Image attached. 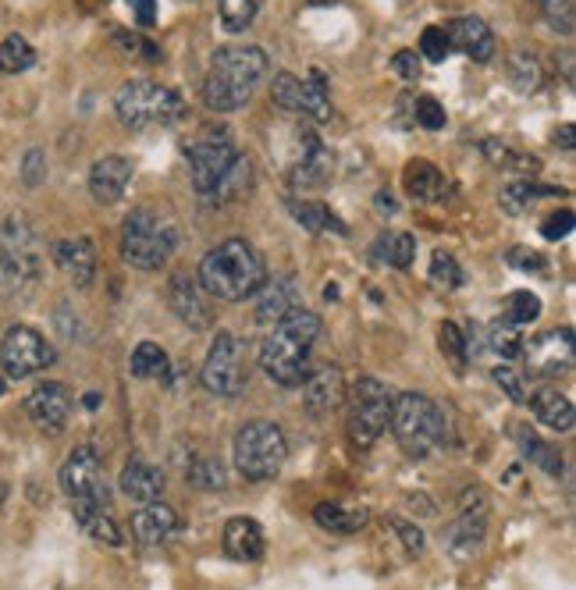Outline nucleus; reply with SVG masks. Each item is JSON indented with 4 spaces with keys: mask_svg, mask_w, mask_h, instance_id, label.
<instances>
[{
    "mask_svg": "<svg viewBox=\"0 0 576 590\" xmlns=\"http://www.w3.org/2000/svg\"><path fill=\"white\" fill-rule=\"evenodd\" d=\"M196 281L217 302H243L267 281V264L246 238H228L200 260Z\"/></svg>",
    "mask_w": 576,
    "mask_h": 590,
    "instance_id": "obj_2",
    "label": "nucleus"
},
{
    "mask_svg": "<svg viewBox=\"0 0 576 590\" xmlns=\"http://www.w3.org/2000/svg\"><path fill=\"white\" fill-rule=\"evenodd\" d=\"M320 334V317L313 310L292 307L285 310L275 331L260 345V366L264 374L281 388H299L310 377V348Z\"/></svg>",
    "mask_w": 576,
    "mask_h": 590,
    "instance_id": "obj_1",
    "label": "nucleus"
},
{
    "mask_svg": "<svg viewBox=\"0 0 576 590\" xmlns=\"http://www.w3.org/2000/svg\"><path fill=\"white\" fill-rule=\"evenodd\" d=\"M54 363V345L43 339L36 328L14 324L4 342H0V371L14 380H25L32 374L46 371Z\"/></svg>",
    "mask_w": 576,
    "mask_h": 590,
    "instance_id": "obj_12",
    "label": "nucleus"
},
{
    "mask_svg": "<svg viewBox=\"0 0 576 590\" xmlns=\"http://www.w3.org/2000/svg\"><path fill=\"white\" fill-rule=\"evenodd\" d=\"M388 427L395 441L403 444V452L413 459H424L427 452H435L445 441V412L438 403H430L427 395L403 391L392 398V417Z\"/></svg>",
    "mask_w": 576,
    "mask_h": 590,
    "instance_id": "obj_5",
    "label": "nucleus"
},
{
    "mask_svg": "<svg viewBox=\"0 0 576 590\" xmlns=\"http://www.w3.org/2000/svg\"><path fill=\"white\" fill-rule=\"evenodd\" d=\"M430 281L441 285V289H459V285H462V270H459L452 253H445V249L435 253V260H430Z\"/></svg>",
    "mask_w": 576,
    "mask_h": 590,
    "instance_id": "obj_45",
    "label": "nucleus"
},
{
    "mask_svg": "<svg viewBox=\"0 0 576 590\" xmlns=\"http://www.w3.org/2000/svg\"><path fill=\"white\" fill-rule=\"evenodd\" d=\"M413 118H416V125L420 129H427V132H441L445 129V107L435 100V97H420L413 104Z\"/></svg>",
    "mask_w": 576,
    "mask_h": 590,
    "instance_id": "obj_47",
    "label": "nucleus"
},
{
    "mask_svg": "<svg viewBox=\"0 0 576 590\" xmlns=\"http://www.w3.org/2000/svg\"><path fill=\"white\" fill-rule=\"evenodd\" d=\"M484 537H488V516H484V508H477V513H462V516L445 530V551L452 555L456 562H467V558H473L480 548H484Z\"/></svg>",
    "mask_w": 576,
    "mask_h": 590,
    "instance_id": "obj_21",
    "label": "nucleus"
},
{
    "mask_svg": "<svg viewBox=\"0 0 576 590\" xmlns=\"http://www.w3.org/2000/svg\"><path fill=\"white\" fill-rule=\"evenodd\" d=\"M200 292H203L200 281H192L185 270L171 275V281H168V302H171V310L179 313L189 328H196V331H203L206 324H211V310H206V302H203Z\"/></svg>",
    "mask_w": 576,
    "mask_h": 590,
    "instance_id": "obj_22",
    "label": "nucleus"
},
{
    "mask_svg": "<svg viewBox=\"0 0 576 590\" xmlns=\"http://www.w3.org/2000/svg\"><path fill=\"white\" fill-rule=\"evenodd\" d=\"M0 395H4V371H0Z\"/></svg>",
    "mask_w": 576,
    "mask_h": 590,
    "instance_id": "obj_58",
    "label": "nucleus"
},
{
    "mask_svg": "<svg viewBox=\"0 0 576 590\" xmlns=\"http://www.w3.org/2000/svg\"><path fill=\"white\" fill-rule=\"evenodd\" d=\"M185 157H189V174H192V185H196V193L206 200L214 193V185L224 179V171L235 164V142L228 136V129H214V125H206L196 136L185 142Z\"/></svg>",
    "mask_w": 576,
    "mask_h": 590,
    "instance_id": "obj_8",
    "label": "nucleus"
},
{
    "mask_svg": "<svg viewBox=\"0 0 576 590\" xmlns=\"http://www.w3.org/2000/svg\"><path fill=\"white\" fill-rule=\"evenodd\" d=\"M249 182H253V168L246 157H235V164L224 171V179L214 185V193L206 196V200H214V203H232L238 196H246L249 193Z\"/></svg>",
    "mask_w": 576,
    "mask_h": 590,
    "instance_id": "obj_34",
    "label": "nucleus"
},
{
    "mask_svg": "<svg viewBox=\"0 0 576 590\" xmlns=\"http://www.w3.org/2000/svg\"><path fill=\"white\" fill-rule=\"evenodd\" d=\"M563 189H555V185H531V182H516V185H509L502 189V206L512 214V217H523L531 206L541 200V196H558Z\"/></svg>",
    "mask_w": 576,
    "mask_h": 590,
    "instance_id": "obj_35",
    "label": "nucleus"
},
{
    "mask_svg": "<svg viewBox=\"0 0 576 590\" xmlns=\"http://www.w3.org/2000/svg\"><path fill=\"white\" fill-rule=\"evenodd\" d=\"M0 275L19 285L40 278V238L22 214H11L0 228Z\"/></svg>",
    "mask_w": 576,
    "mask_h": 590,
    "instance_id": "obj_11",
    "label": "nucleus"
},
{
    "mask_svg": "<svg viewBox=\"0 0 576 590\" xmlns=\"http://www.w3.org/2000/svg\"><path fill=\"white\" fill-rule=\"evenodd\" d=\"M392 72L398 78H406V83H413V78H420V57H416V51H398L392 57Z\"/></svg>",
    "mask_w": 576,
    "mask_h": 590,
    "instance_id": "obj_53",
    "label": "nucleus"
},
{
    "mask_svg": "<svg viewBox=\"0 0 576 590\" xmlns=\"http://www.w3.org/2000/svg\"><path fill=\"white\" fill-rule=\"evenodd\" d=\"M555 142H563V147L569 150L573 147V125H563V129H558V136H555Z\"/></svg>",
    "mask_w": 576,
    "mask_h": 590,
    "instance_id": "obj_57",
    "label": "nucleus"
},
{
    "mask_svg": "<svg viewBox=\"0 0 576 590\" xmlns=\"http://www.w3.org/2000/svg\"><path fill=\"white\" fill-rule=\"evenodd\" d=\"M445 33H448V43L459 46V51L473 61H491L494 57V33L488 29L484 19H477V14H462V19H456Z\"/></svg>",
    "mask_w": 576,
    "mask_h": 590,
    "instance_id": "obj_23",
    "label": "nucleus"
},
{
    "mask_svg": "<svg viewBox=\"0 0 576 590\" xmlns=\"http://www.w3.org/2000/svg\"><path fill=\"white\" fill-rule=\"evenodd\" d=\"M299 115H307L313 121H328L331 118V93H328V78L324 72H310L302 78V110Z\"/></svg>",
    "mask_w": 576,
    "mask_h": 590,
    "instance_id": "obj_32",
    "label": "nucleus"
},
{
    "mask_svg": "<svg viewBox=\"0 0 576 590\" xmlns=\"http://www.w3.org/2000/svg\"><path fill=\"white\" fill-rule=\"evenodd\" d=\"M573 232V211H555V214H548V221L541 225V235L544 238H563V235H569Z\"/></svg>",
    "mask_w": 576,
    "mask_h": 590,
    "instance_id": "obj_55",
    "label": "nucleus"
},
{
    "mask_svg": "<svg viewBox=\"0 0 576 590\" xmlns=\"http://www.w3.org/2000/svg\"><path fill=\"white\" fill-rule=\"evenodd\" d=\"M523 356H526V366H531V374H541V377H558L573 371V331L552 328L537 334V339L523 342Z\"/></svg>",
    "mask_w": 576,
    "mask_h": 590,
    "instance_id": "obj_14",
    "label": "nucleus"
},
{
    "mask_svg": "<svg viewBox=\"0 0 576 590\" xmlns=\"http://www.w3.org/2000/svg\"><path fill=\"white\" fill-rule=\"evenodd\" d=\"M494 380H499V388L512 398V403H526V385H523V377L512 371L509 363H502V366H494Z\"/></svg>",
    "mask_w": 576,
    "mask_h": 590,
    "instance_id": "obj_50",
    "label": "nucleus"
},
{
    "mask_svg": "<svg viewBox=\"0 0 576 590\" xmlns=\"http://www.w3.org/2000/svg\"><path fill=\"white\" fill-rule=\"evenodd\" d=\"M232 459H235V470L243 473L246 481H253V484L275 481V476L281 473V466H285V459H288L285 430L278 423H270V420L246 423L235 435Z\"/></svg>",
    "mask_w": 576,
    "mask_h": 590,
    "instance_id": "obj_7",
    "label": "nucleus"
},
{
    "mask_svg": "<svg viewBox=\"0 0 576 590\" xmlns=\"http://www.w3.org/2000/svg\"><path fill=\"white\" fill-rule=\"evenodd\" d=\"M509 83L520 93H537L544 83V72L531 54H512L509 57Z\"/></svg>",
    "mask_w": 576,
    "mask_h": 590,
    "instance_id": "obj_39",
    "label": "nucleus"
},
{
    "mask_svg": "<svg viewBox=\"0 0 576 590\" xmlns=\"http://www.w3.org/2000/svg\"><path fill=\"white\" fill-rule=\"evenodd\" d=\"M537 317H541V299L534 292H512L505 299V321L526 328V324H534Z\"/></svg>",
    "mask_w": 576,
    "mask_h": 590,
    "instance_id": "obj_42",
    "label": "nucleus"
},
{
    "mask_svg": "<svg viewBox=\"0 0 576 590\" xmlns=\"http://www.w3.org/2000/svg\"><path fill=\"white\" fill-rule=\"evenodd\" d=\"M61 491L72 502H89V505H110L104 462L96 455L93 444H78L68 455V462L61 466Z\"/></svg>",
    "mask_w": 576,
    "mask_h": 590,
    "instance_id": "obj_13",
    "label": "nucleus"
},
{
    "mask_svg": "<svg viewBox=\"0 0 576 590\" xmlns=\"http://www.w3.org/2000/svg\"><path fill=\"white\" fill-rule=\"evenodd\" d=\"M403 185L413 200H424V203H435L445 196V174L430 161H413L403 171Z\"/></svg>",
    "mask_w": 576,
    "mask_h": 590,
    "instance_id": "obj_28",
    "label": "nucleus"
},
{
    "mask_svg": "<svg viewBox=\"0 0 576 590\" xmlns=\"http://www.w3.org/2000/svg\"><path fill=\"white\" fill-rule=\"evenodd\" d=\"M313 519L324 526L331 534H356L360 526L371 519L366 508H352V505H342V502H320L313 508Z\"/></svg>",
    "mask_w": 576,
    "mask_h": 590,
    "instance_id": "obj_29",
    "label": "nucleus"
},
{
    "mask_svg": "<svg viewBox=\"0 0 576 590\" xmlns=\"http://www.w3.org/2000/svg\"><path fill=\"white\" fill-rule=\"evenodd\" d=\"M185 476H189V481L196 484V487H203V491H221V487H224V470H221V462H214V459L192 462Z\"/></svg>",
    "mask_w": 576,
    "mask_h": 590,
    "instance_id": "obj_46",
    "label": "nucleus"
},
{
    "mask_svg": "<svg viewBox=\"0 0 576 590\" xmlns=\"http://www.w3.org/2000/svg\"><path fill=\"white\" fill-rule=\"evenodd\" d=\"M217 11H221V25L228 33H243V29L253 25L256 0H217Z\"/></svg>",
    "mask_w": 576,
    "mask_h": 590,
    "instance_id": "obj_41",
    "label": "nucleus"
},
{
    "mask_svg": "<svg viewBox=\"0 0 576 590\" xmlns=\"http://www.w3.org/2000/svg\"><path fill=\"white\" fill-rule=\"evenodd\" d=\"M132 182V161L121 153H107L89 171V193L96 203H118Z\"/></svg>",
    "mask_w": 576,
    "mask_h": 590,
    "instance_id": "obj_17",
    "label": "nucleus"
},
{
    "mask_svg": "<svg viewBox=\"0 0 576 590\" xmlns=\"http://www.w3.org/2000/svg\"><path fill=\"white\" fill-rule=\"evenodd\" d=\"M32 65H36V51H32L25 36H8L4 43H0V72L22 75Z\"/></svg>",
    "mask_w": 576,
    "mask_h": 590,
    "instance_id": "obj_38",
    "label": "nucleus"
},
{
    "mask_svg": "<svg viewBox=\"0 0 576 590\" xmlns=\"http://www.w3.org/2000/svg\"><path fill=\"white\" fill-rule=\"evenodd\" d=\"M388 523L395 526V534L403 537V545H406L409 555H420V551H424V534H420V526H416V523H406V519H398V516H392Z\"/></svg>",
    "mask_w": 576,
    "mask_h": 590,
    "instance_id": "obj_52",
    "label": "nucleus"
},
{
    "mask_svg": "<svg viewBox=\"0 0 576 590\" xmlns=\"http://www.w3.org/2000/svg\"><path fill=\"white\" fill-rule=\"evenodd\" d=\"M267 68L270 61L260 46H224V51L214 54L203 83L206 107L217 110V115H232V110L246 107L256 86L264 83Z\"/></svg>",
    "mask_w": 576,
    "mask_h": 590,
    "instance_id": "obj_3",
    "label": "nucleus"
},
{
    "mask_svg": "<svg viewBox=\"0 0 576 590\" xmlns=\"http://www.w3.org/2000/svg\"><path fill=\"white\" fill-rule=\"evenodd\" d=\"M22 182L25 189H40L46 182V157L43 150H29L25 161H22Z\"/></svg>",
    "mask_w": 576,
    "mask_h": 590,
    "instance_id": "obj_51",
    "label": "nucleus"
},
{
    "mask_svg": "<svg viewBox=\"0 0 576 590\" xmlns=\"http://www.w3.org/2000/svg\"><path fill=\"white\" fill-rule=\"evenodd\" d=\"M331 174H334V153L310 129H302L299 153L292 161V171H288V182H292V189H320L331 182Z\"/></svg>",
    "mask_w": 576,
    "mask_h": 590,
    "instance_id": "obj_15",
    "label": "nucleus"
},
{
    "mask_svg": "<svg viewBox=\"0 0 576 590\" xmlns=\"http://www.w3.org/2000/svg\"><path fill=\"white\" fill-rule=\"evenodd\" d=\"M516 438H520V449H523V455L526 459H534L537 466H544L552 476H558V470H563V459H555V452L544 444L541 438H534L531 430H516Z\"/></svg>",
    "mask_w": 576,
    "mask_h": 590,
    "instance_id": "obj_44",
    "label": "nucleus"
},
{
    "mask_svg": "<svg viewBox=\"0 0 576 590\" xmlns=\"http://www.w3.org/2000/svg\"><path fill=\"white\" fill-rule=\"evenodd\" d=\"M438 342H441V353L445 360L456 366V374L467 371V334L459 331V324H441V334H438Z\"/></svg>",
    "mask_w": 576,
    "mask_h": 590,
    "instance_id": "obj_43",
    "label": "nucleus"
},
{
    "mask_svg": "<svg viewBox=\"0 0 576 590\" xmlns=\"http://www.w3.org/2000/svg\"><path fill=\"white\" fill-rule=\"evenodd\" d=\"M377 257L398 270H406L416 257V238L409 232H388L377 238Z\"/></svg>",
    "mask_w": 576,
    "mask_h": 590,
    "instance_id": "obj_37",
    "label": "nucleus"
},
{
    "mask_svg": "<svg viewBox=\"0 0 576 590\" xmlns=\"http://www.w3.org/2000/svg\"><path fill=\"white\" fill-rule=\"evenodd\" d=\"M342 398H345V380L334 366H324V371L302 380V403H307L310 417H328V412L342 406Z\"/></svg>",
    "mask_w": 576,
    "mask_h": 590,
    "instance_id": "obj_20",
    "label": "nucleus"
},
{
    "mask_svg": "<svg viewBox=\"0 0 576 590\" xmlns=\"http://www.w3.org/2000/svg\"><path fill=\"white\" fill-rule=\"evenodd\" d=\"M509 264H512V267H520V270H544V267H548V260H544L541 253H534L531 246L509 249Z\"/></svg>",
    "mask_w": 576,
    "mask_h": 590,
    "instance_id": "obj_54",
    "label": "nucleus"
},
{
    "mask_svg": "<svg viewBox=\"0 0 576 590\" xmlns=\"http://www.w3.org/2000/svg\"><path fill=\"white\" fill-rule=\"evenodd\" d=\"M420 54L427 61H435V65H441V61L452 54V43H448V33L438 25H427L424 29V36H420Z\"/></svg>",
    "mask_w": 576,
    "mask_h": 590,
    "instance_id": "obj_48",
    "label": "nucleus"
},
{
    "mask_svg": "<svg viewBox=\"0 0 576 590\" xmlns=\"http://www.w3.org/2000/svg\"><path fill=\"white\" fill-rule=\"evenodd\" d=\"M125 4L136 11L139 25H153L157 22V0H125Z\"/></svg>",
    "mask_w": 576,
    "mask_h": 590,
    "instance_id": "obj_56",
    "label": "nucleus"
},
{
    "mask_svg": "<svg viewBox=\"0 0 576 590\" xmlns=\"http://www.w3.org/2000/svg\"><path fill=\"white\" fill-rule=\"evenodd\" d=\"M203 388L221 398H235L243 395V388L249 385V360H246V342L235 339L232 331H221L211 353L203 360L200 371Z\"/></svg>",
    "mask_w": 576,
    "mask_h": 590,
    "instance_id": "obj_9",
    "label": "nucleus"
},
{
    "mask_svg": "<svg viewBox=\"0 0 576 590\" xmlns=\"http://www.w3.org/2000/svg\"><path fill=\"white\" fill-rule=\"evenodd\" d=\"M121 491L139 505L157 502L160 494H164V473H160L157 466H150V462H142V459H128L125 470H121Z\"/></svg>",
    "mask_w": 576,
    "mask_h": 590,
    "instance_id": "obj_25",
    "label": "nucleus"
},
{
    "mask_svg": "<svg viewBox=\"0 0 576 590\" xmlns=\"http://www.w3.org/2000/svg\"><path fill=\"white\" fill-rule=\"evenodd\" d=\"M54 260L64 275L72 278L75 289H86L93 285V275H96V246L89 235H78V238H61L54 246Z\"/></svg>",
    "mask_w": 576,
    "mask_h": 590,
    "instance_id": "obj_19",
    "label": "nucleus"
},
{
    "mask_svg": "<svg viewBox=\"0 0 576 590\" xmlns=\"http://www.w3.org/2000/svg\"><path fill=\"white\" fill-rule=\"evenodd\" d=\"M484 348H491L494 356L502 360H520L523 356V334H520V324L512 321H494L484 328Z\"/></svg>",
    "mask_w": 576,
    "mask_h": 590,
    "instance_id": "obj_31",
    "label": "nucleus"
},
{
    "mask_svg": "<svg viewBox=\"0 0 576 590\" xmlns=\"http://www.w3.org/2000/svg\"><path fill=\"white\" fill-rule=\"evenodd\" d=\"M256 292H260V302H256V321L260 324H275L285 310L296 307L292 281H270V285L264 281Z\"/></svg>",
    "mask_w": 576,
    "mask_h": 590,
    "instance_id": "obj_30",
    "label": "nucleus"
},
{
    "mask_svg": "<svg viewBox=\"0 0 576 590\" xmlns=\"http://www.w3.org/2000/svg\"><path fill=\"white\" fill-rule=\"evenodd\" d=\"M25 412L43 435H61L72 417V395L64 385H57V380H43V385L32 388V395L25 398Z\"/></svg>",
    "mask_w": 576,
    "mask_h": 590,
    "instance_id": "obj_16",
    "label": "nucleus"
},
{
    "mask_svg": "<svg viewBox=\"0 0 576 590\" xmlns=\"http://www.w3.org/2000/svg\"><path fill=\"white\" fill-rule=\"evenodd\" d=\"M115 110L125 129L142 132V129H168L182 115H185V104L174 89L168 86H157L147 83V78H136V83H125L115 97Z\"/></svg>",
    "mask_w": 576,
    "mask_h": 590,
    "instance_id": "obj_6",
    "label": "nucleus"
},
{
    "mask_svg": "<svg viewBox=\"0 0 576 590\" xmlns=\"http://www.w3.org/2000/svg\"><path fill=\"white\" fill-rule=\"evenodd\" d=\"M534 4L544 11L552 29L558 33H573V0H534Z\"/></svg>",
    "mask_w": 576,
    "mask_h": 590,
    "instance_id": "obj_49",
    "label": "nucleus"
},
{
    "mask_svg": "<svg viewBox=\"0 0 576 590\" xmlns=\"http://www.w3.org/2000/svg\"><path fill=\"white\" fill-rule=\"evenodd\" d=\"M72 513H75V519H78V523H83V530H86L93 540H100V545H110V548L125 545V534L118 530V523L110 519L107 505L72 502Z\"/></svg>",
    "mask_w": 576,
    "mask_h": 590,
    "instance_id": "obj_27",
    "label": "nucleus"
},
{
    "mask_svg": "<svg viewBox=\"0 0 576 590\" xmlns=\"http://www.w3.org/2000/svg\"><path fill=\"white\" fill-rule=\"evenodd\" d=\"M179 249V232H174L171 217L139 206L125 217L121 225V257L136 270H160L168 267L171 253Z\"/></svg>",
    "mask_w": 576,
    "mask_h": 590,
    "instance_id": "obj_4",
    "label": "nucleus"
},
{
    "mask_svg": "<svg viewBox=\"0 0 576 590\" xmlns=\"http://www.w3.org/2000/svg\"><path fill=\"white\" fill-rule=\"evenodd\" d=\"M270 100H275L281 110H292L299 115L302 110V78L292 72H278L275 83H270Z\"/></svg>",
    "mask_w": 576,
    "mask_h": 590,
    "instance_id": "obj_40",
    "label": "nucleus"
},
{
    "mask_svg": "<svg viewBox=\"0 0 576 590\" xmlns=\"http://www.w3.org/2000/svg\"><path fill=\"white\" fill-rule=\"evenodd\" d=\"M221 545H224V555L235 558V562H260L264 551H267L264 526L249 516H235V519L224 523Z\"/></svg>",
    "mask_w": 576,
    "mask_h": 590,
    "instance_id": "obj_18",
    "label": "nucleus"
},
{
    "mask_svg": "<svg viewBox=\"0 0 576 590\" xmlns=\"http://www.w3.org/2000/svg\"><path fill=\"white\" fill-rule=\"evenodd\" d=\"M288 206H292V214H296V221H299L302 228H310V232H339V235H345V225H342V221L328 211L324 203L292 200Z\"/></svg>",
    "mask_w": 576,
    "mask_h": 590,
    "instance_id": "obj_36",
    "label": "nucleus"
},
{
    "mask_svg": "<svg viewBox=\"0 0 576 590\" xmlns=\"http://www.w3.org/2000/svg\"><path fill=\"white\" fill-rule=\"evenodd\" d=\"M392 417V395L377 377H360L352 385V409H349V441L356 449H371V444L388 430Z\"/></svg>",
    "mask_w": 576,
    "mask_h": 590,
    "instance_id": "obj_10",
    "label": "nucleus"
},
{
    "mask_svg": "<svg viewBox=\"0 0 576 590\" xmlns=\"http://www.w3.org/2000/svg\"><path fill=\"white\" fill-rule=\"evenodd\" d=\"M526 403H531L534 417L548 427V430H558V435H566L576 423V412H573V403L555 388H537L534 395H526Z\"/></svg>",
    "mask_w": 576,
    "mask_h": 590,
    "instance_id": "obj_26",
    "label": "nucleus"
},
{
    "mask_svg": "<svg viewBox=\"0 0 576 590\" xmlns=\"http://www.w3.org/2000/svg\"><path fill=\"white\" fill-rule=\"evenodd\" d=\"M128 366H132V374L142 377V380H164L168 371H171L168 353L157 342H139L132 360H128Z\"/></svg>",
    "mask_w": 576,
    "mask_h": 590,
    "instance_id": "obj_33",
    "label": "nucleus"
},
{
    "mask_svg": "<svg viewBox=\"0 0 576 590\" xmlns=\"http://www.w3.org/2000/svg\"><path fill=\"white\" fill-rule=\"evenodd\" d=\"M132 537L139 540V545H164V540L179 530V516H174V508L164 505V502H147L139 508V513L132 516Z\"/></svg>",
    "mask_w": 576,
    "mask_h": 590,
    "instance_id": "obj_24",
    "label": "nucleus"
}]
</instances>
